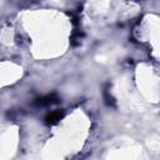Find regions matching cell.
I'll return each mask as SVG.
<instances>
[{"label":"cell","instance_id":"cell-1","mask_svg":"<svg viewBox=\"0 0 160 160\" xmlns=\"http://www.w3.org/2000/svg\"><path fill=\"white\" fill-rule=\"evenodd\" d=\"M59 101V98L56 94H48L45 96H41V98H38L35 100V105L38 106H48V105H52L55 102Z\"/></svg>","mask_w":160,"mask_h":160},{"label":"cell","instance_id":"cell-2","mask_svg":"<svg viewBox=\"0 0 160 160\" xmlns=\"http://www.w3.org/2000/svg\"><path fill=\"white\" fill-rule=\"evenodd\" d=\"M62 118H64V111H62V110H54V111L49 112V114L45 116V122H46L48 125H55V124H58Z\"/></svg>","mask_w":160,"mask_h":160}]
</instances>
